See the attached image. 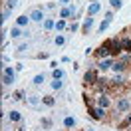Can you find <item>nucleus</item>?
Here are the masks:
<instances>
[{"label":"nucleus","mask_w":131,"mask_h":131,"mask_svg":"<svg viewBox=\"0 0 131 131\" xmlns=\"http://www.w3.org/2000/svg\"><path fill=\"white\" fill-rule=\"evenodd\" d=\"M10 12H12V10H8V8H6L4 12H2V24H4V22H6V20L10 18Z\"/></svg>","instance_id":"c756f323"},{"label":"nucleus","mask_w":131,"mask_h":131,"mask_svg":"<svg viewBox=\"0 0 131 131\" xmlns=\"http://www.w3.org/2000/svg\"><path fill=\"white\" fill-rule=\"evenodd\" d=\"M2 83H4V85L14 83V70H12V68H4V70H2Z\"/></svg>","instance_id":"7ed1b4c3"},{"label":"nucleus","mask_w":131,"mask_h":131,"mask_svg":"<svg viewBox=\"0 0 131 131\" xmlns=\"http://www.w3.org/2000/svg\"><path fill=\"white\" fill-rule=\"evenodd\" d=\"M52 78H54V80H62V78H64V70H60V68H54V72H52Z\"/></svg>","instance_id":"f3484780"},{"label":"nucleus","mask_w":131,"mask_h":131,"mask_svg":"<svg viewBox=\"0 0 131 131\" xmlns=\"http://www.w3.org/2000/svg\"><path fill=\"white\" fill-rule=\"evenodd\" d=\"M26 50H28V44H22V46H20V48H18V52H20V54H22V52H26Z\"/></svg>","instance_id":"72a5a7b5"},{"label":"nucleus","mask_w":131,"mask_h":131,"mask_svg":"<svg viewBox=\"0 0 131 131\" xmlns=\"http://www.w3.org/2000/svg\"><path fill=\"white\" fill-rule=\"evenodd\" d=\"M109 2H111L113 8H121V4H123V0H109Z\"/></svg>","instance_id":"7c9ffc66"},{"label":"nucleus","mask_w":131,"mask_h":131,"mask_svg":"<svg viewBox=\"0 0 131 131\" xmlns=\"http://www.w3.org/2000/svg\"><path fill=\"white\" fill-rule=\"evenodd\" d=\"M68 2H70V0H60V4H68Z\"/></svg>","instance_id":"c9c22d12"},{"label":"nucleus","mask_w":131,"mask_h":131,"mask_svg":"<svg viewBox=\"0 0 131 131\" xmlns=\"http://www.w3.org/2000/svg\"><path fill=\"white\" fill-rule=\"evenodd\" d=\"M95 54H97V56L101 58V60H103V58H109V56H111V54H109V46H107V40L103 42L101 46H99V50L95 52Z\"/></svg>","instance_id":"39448f33"},{"label":"nucleus","mask_w":131,"mask_h":131,"mask_svg":"<svg viewBox=\"0 0 131 131\" xmlns=\"http://www.w3.org/2000/svg\"><path fill=\"white\" fill-rule=\"evenodd\" d=\"M129 107H131L129 99H125V97H119V101H117V111H127Z\"/></svg>","instance_id":"6e6552de"},{"label":"nucleus","mask_w":131,"mask_h":131,"mask_svg":"<svg viewBox=\"0 0 131 131\" xmlns=\"http://www.w3.org/2000/svg\"><path fill=\"white\" fill-rule=\"evenodd\" d=\"M101 6H99V2H91L90 6H88V16H93V14H97Z\"/></svg>","instance_id":"1a4fd4ad"},{"label":"nucleus","mask_w":131,"mask_h":131,"mask_svg":"<svg viewBox=\"0 0 131 131\" xmlns=\"http://www.w3.org/2000/svg\"><path fill=\"white\" fill-rule=\"evenodd\" d=\"M44 28H46V30H52V28H56V22H54L52 18H46V20H44Z\"/></svg>","instance_id":"412c9836"},{"label":"nucleus","mask_w":131,"mask_h":131,"mask_svg":"<svg viewBox=\"0 0 131 131\" xmlns=\"http://www.w3.org/2000/svg\"><path fill=\"white\" fill-rule=\"evenodd\" d=\"M42 125H44V127H52V119H48V117L42 119Z\"/></svg>","instance_id":"473e14b6"},{"label":"nucleus","mask_w":131,"mask_h":131,"mask_svg":"<svg viewBox=\"0 0 131 131\" xmlns=\"http://www.w3.org/2000/svg\"><path fill=\"white\" fill-rule=\"evenodd\" d=\"M28 22H30V16H26V14H24V16H20V18L16 20V26L24 28V26H28Z\"/></svg>","instance_id":"f8f14e48"},{"label":"nucleus","mask_w":131,"mask_h":131,"mask_svg":"<svg viewBox=\"0 0 131 131\" xmlns=\"http://www.w3.org/2000/svg\"><path fill=\"white\" fill-rule=\"evenodd\" d=\"M22 34H26V32H22V28H20V26H14V28L10 30V36H12V38H20Z\"/></svg>","instance_id":"ddd939ff"},{"label":"nucleus","mask_w":131,"mask_h":131,"mask_svg":"<svg viewBox=\"0 0 131 131\" xmlns=\"http://www.w3.org/2000/svg\"><path fill=\"white\" fill-rule=\"evenodd\" d=\"M70 30H72V32H75V30H78V22H74V24L70 26Z\"/></svg>","instance_id":"f704fd0d"},{"label":"nucleus","mask_w":131,"mask_h":131,"mask_svg":"<svg viewBox=\"0 0 131 131\" xmlns=\"http://www.w3.org/2000/svg\"><path fill=\"white\" fill-rule=\"evenodd\" d=\"M97 68L101 70V72H107V70H111V68H113V62H111L109 58H103V60L97 64Z\"/></svg>","instance_id":"423d86ee"},{"label":"nucleus","mask_w":131,"mask_h":131,"mask_svg":"<svg viewBox=\"0 0 131 131\" xmlns=\"http://www.w3.org/2000/svg\"><path fill=\"white\" fill-rule=\"evenodd\" d=\"M42 18H44L42 8H34L32 12H30V20H34V22H42Z\"/></svg>","instance_id":"0eeeda50"},{"label":"nucleus","mask_w":131,"mask_h":131,"mask_svg":"<svg viewBox=\"0 0 131 131\" xmlns=\"http://www.w3.org/2000/svg\"><path fill=\"white\" fill-rule=\"evenodd\" d=\"M121 46H123V50H125L127 54H131V40L129 38H121Z\"/></svg>","instance_id":"2eb2a0df"},{"label":"nucleus","mask_w":131,"mask_h":131,"mask_svg":"<svg viewBox=\"0 0 131 131\" xmlns=\"http://www.w3.org/2000/svg\"><path fill=\"white\" fill-rule=\"evenodd\" d=\"M107 26H109V20H103V22H101V26H99V32H105Z\"/></svg>","instance_id":"2f4dec72"},{"label":"nucleus","mask_w":131,"mask_h":131,"mask_svg":"<svg viewBox=\"0 0 131 131\" xmlns=\"http://www.w3.org/2000/svg\"><path fill=\"white\" fill-rule=\"evenodd\" d=\"M28 101H30V105H38V103H40V97H38V95H30Z\"/></svg>","instance_id":"c85d7f7f"},{"label":"nucleus","mask_w":131,"mask_h":131,"mask_svg":"<svg viewBox=\"0 0 131 131\" xmlns=\"http://www.w3.org/2000/svg\"><path fill=\"white\" fill-rule=\"evenodd\" d=\"M64 42H66L64 36H56V38H54V44H56V46H64Z\"/></svg>","instance_id":"bb28decb"},{"label":"nucleus","mask_w":131,"mask_h":131,"mask_svg":"<svg viewBox=\"0 0 131 131\" xmlns=\"http://www.w3.org/2000/svg\"><path fill=\"white\" fill-rule=\"evenodd\" d=\"M125 68H127V66H125L121 60H119V62H113V68H111V70H113V72H117V74H121Z\"/></svg>","instance_id":"9b49d317"},{"label":"nucleus","mask_w":131,"mask_h":131,"mask_svg":"<svg viewBox=\"0 0 131 131\" xmlns=\"http://www.w3.org/2000/svg\"><path fill=\"white\" fill-rule=\"evenodd\" d=\"M91 26H93V18H91V16H88L85 20H83L82 32H83V34H88V32H90V28H91Z\"/></svg>","instance_id":"9d476101"},{"label":"nucleus","mask_w":131,"mask_h":131,"mask_svg":"<svg viewBox=\"0 0 131 131\" xmlns=\"http://www.w3.org/2000/svg\"><path fill=\"white\" fill-rule=\"evenodd\" d=\"M72 14H75V8H64V10H62V12H60V18L64 20V18L72 16Z\"/></svg>","instance_id":"4468645a"},{"label":"nucleus","mask_w":131,"mask_h":131,"mask_svg":"<svg viewBox=\"0 0 131 131\" xmlns=\"http://www.w3.org/2000/svg\"><path fill=\"white\" fill-rule=\"evenodd\" d=\"M107 46H109V54L111 56H119L121 54V40L119 38H111V40H107Z\"/></svg>","instance_id":"f257e3e1"},{"label":"nucleus","mask_w":131,"mask_h":131,"mask_svg":"<svg viewBox=\"0 0 131 131\" xmlns=\"http://www.w3.org/2000/svg\"><path fill=\"white\" fill-rule=\"evenodd\" d=\"M10 121H22V115L18 113V111H10Z\"/></svg>","instance_id":"5701e85b"},{"label":"nucleus","mask_w":131,"mask_h":131,"mask_svg":"<svg viewBox=\"0 0 131 131\" xmlns=\"http://www.w3.org/2000/svg\"><path fill=\"white\" fill-rule=\"evenodd\" d=\"M64 28H66V20H58V22H56V30H58V32H62Z\"/></svg>","instance_id":"a878e982"},{"label":"nucleus","mask_w":131,"mask_h":131,"mask_svg":"<svg viewBox=\"0 0 131 131\" xmlns=\"http://www.w3.org/2000/svg\"><path fill=\"white\" fill-rule=\"evenodd\" d=\"M91 2H97V0H91Z\"/></svg>","instance_id":"e433bc0d"},{"label":"nucleus","mask_w":131,"mask_h":131,"mask_svg":"<svg viewBox=\"0 0 131 131\" xmlns=\"http://www.w3.org/2000/svg\"><path fill=\"white\" fill-rule=\"evenodd\" d=\"M129 125H131V113L127 115V117H125V119H123L121 123H119V129H127Z\"/></svg>","instance_id":"aec40b11"},{"label":"nucleus","mask_w":131,"mask_h":131,"mask_svg":"<svg viewBox=\"0 0 131 131\" xmlns=\"http://www.w3.org/2000/svg\"><path fill=\"white\" fill-rule=\"evenodd\" d=\"M75 125V119L74 117H70V115H68V117H64V127H68V129H70V127H74Z\"/></svg>","instance_id":"a211bd4d"},{"label":"nucleus","mask_w":131,"mask_h":131,"mask_svg":"<svg viewBox=\"0 0 131 131\" xmlns=\"http://www.w3.org/2000/svg\"><path fill=\"white\" fill-rule=\"evenodd\" d=\"M52 90H62V80H54L52 82Z\"/></svg>","instance_id":"cd10ccee"},{"label":"nucleus","mask_w":131,"mask_h":131,"mask_svg":"<svg viewBox=\"0 0 131 131\" xmlns=\"http://www.w3.org/2000/svg\"><path fill=\"white\" fill-rule=\"evenodd\" d=\"M97 72H95V70H88V72H85V75H83V83H85V85H95V83H97Z\"/></svg>","instance_id":"f03ea898"},{"label":"nucleus","mask_w":131,"mask_h":131,"mask_svg":"<svg viewBox=\"0 0 131 131\" xmlns=\"http://www.w3.org/2000/svg\"><path fill=\"white\" fill-rule=\"evenodd\" d=\"M44 82H46V75H44V74H38V75H36V78H34V85H42V83H44Z\"/></svg>","instance_id":"6ab92c4d"},{"label":"nucleus","mask_w":131,"mask_h":131,"mask_svg":"<svg viewBox=\"0 0 131 131\" xmlns=\"http://www.w3.org/2000/svg\"><path fill=\"white\" fill-rule=\"evenodd\" d=\"M88 111H90V115L93 117V119H97V121L105 117V111H103V107H90Z\"/></svg>","instance_id":"20e7f679"},{"label":"nucleus","mask_w":131,"mask_h":131,"mask_svg":"<svg viewBox=\"0 0 131 131\" xmlns=\"http://www.w3.org/2000/svg\"><path fill=\"white\" fill-rule=\"evenodd\" d=\"M42 103H44V105H48V107H52L54 103H56V99L52 97V95H44V97H42Z\"/></svg>","instance_id":"dca6fc26"},{"label":"nucleus","mask_w":131,"mask_h":131,"mask_svg":"<svg viewBox=\"0 0 131 131\" xmlns=\"http://www.w3.org/2000/svg\"><path fill=\"white\" fill-rule=\"evenodd\" d=\"M107 105H109V97H107L105 93L99 95V107H107Z\"/></svg>","instance_id":"4be33fe9"},{"label":"nucleus","mask_w":131,"mask_h":131,"mask_svg":"<svg viewBox=\"0 0 131 131\" xmlns=\"http://www.w3.org/2000/svg\"><path fill=\"white\" fill-rule=\"evenodd\" d=\"M18 6V0H6V8L8 10H14Z\"/></svg>","instance_id":"b1692460"},{"label":"nucleus","mask_w":131,"mask_h":131,"mask_svg":"<svg viewBox=\"0 0 131 131\" xmlns=\"http://www.w3.org/2000/svg\"><path fill=\"white\" fill-rule=\"evenodd\" d=\"M22 97H24V91H22V90H16V91H14V95H12V99H16V101H20Z\"/></svg>","instance_id":"393cba45"}]
</instances>
